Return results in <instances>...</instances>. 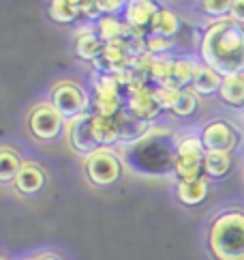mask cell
I'll return each mask as SVG.
<instances>
[{"instance_id":"obj_1","label":"cell","mask_w":244,"mask_h":260,"mask_svg":"<svg viewBox=\"0 0 244 260\" xmlns=\"http://www.w3.org/2000/svg\"><path fill=\"white\" fill-rule=\"evenodd\" d=\"M199 56L223 78L244 73V24L231 17L212 22L201 37Z\"/></svg>"},{"instance_id":"obj_2","label":"cell","mask_w":244,"mask_h":260,"mask_svg":"<svg viewBox=\"0 0 244 260\" xmlns=\"http://www.w3.org/2000/svg\"><path fill=\"white\" fill-rule=\"evenodd\" d=\"M180 140L167 127H152L142 140L122 146V164L135 174L167 176L174 174Z\"/></svg>"},{"instance_id":"obj_3","label":"cell","mask_w":244,"mask_h":260,"mask_svg":"<svg viewBox=\"0 0 244 260\" xmlns=\"http://www.w3.org/2000/svg\"><path fill=\"white\" fill-rule=\"evenodd\" d=\"M208 247L217 260H244V211H227L212 221Z\"/></svg>"},{"instance_id":"obj_4","label":"cell","mask_w":244,"mask_h":260,"mask_svg":"<svg viewBox=\"0 0 244 260\" xmlns=\"http://www.w3.org/2000/svg\"><path fill=\"white\" fill-rule=\"evenodd\" d=\"M206 148L201 138H184L178 144L174 176L178 181H197L206 176Z\"/></svg>"},{"instance_id":"obj_5","label":"cell","mask_w":244,"mask_h":260,"mask_svg":"<svg viewBox=\"0 0 244 260\" xmlns=\"http://www.w3.org/2000/svg\"><path fill=\"white\" fill-rule=\"evenodd\" d=\"M92 106H95V114L107 116V118H116L127 108L125 92H122L116 76H103V73H99L95 78Z\"/></svg>"},{"instance_id":"obj_6","label":"cell","mask_w":244,"mask_h":260,"mask_svg":"<svg viewBox=\"0 0 244 260\" xmlns=\"http://www.w3.org/2000/svg\"><path fill=\"white\" fill-rule=\"evenodd\" d=\"M52 106L58 110L64 120L73 123V120L82 118L84 114H88L90 99L84 92V88L77 86L75 82H60L52 90Z\"/></svg>"},{"instance_id":"obj_7","label":"cell","mask_w":244,"mask_h":260,"mask_svg":"<svg viewBox=\"0 0 244 260\" xmlns=\"http://www.w3.org/2000/svg\"><path fill=\"white\" fill-rule=\"evenodd\" d=\"M120 172H122L120 157L114 151H109V148H99L97 153L86 157V174L99 187L114 185L120 179Z\"/></svg>"},{"instance_id":"obj_8","label":"cell","mask_w":244,"mask_h":260,"mask_svg":"<svg viewBox=\"0 0 244 260\" xmlns=\"http://www.w3.org/2000/svg\"><path fill=\"white\" fill-rule=\"evenodd\" d=\"M28 127H30L34 138H39L43 142H50L60 136L62 127H64V118L52 104H43V106H36L30 112Z\"/></svg>"},{"instance_id":"obj_9","label":"cell","mask_w":244,"mask_h":260,"mask_svg":"<svg viewBox=\"0 0 244 260\" xmlns=\"http://www.w3.org/2000/svg\"><path fill=\"white\" fill-rule=\"evenodd\" d=\"M125 99H127L129 112L133 116H137L139 120H144V123L154 120L163 110L161 104H158V99H156V90L152 84H144V86L129 90L125 95Z\"/></svg>"},{"instance_id":"obj_10","label":"cell","mask_w":244,"mask_h":260,"mask_svg":"<svg viewBox=\"0 0 244 260\" xmlns=\"http://www.w3.org/2000/svg\"><path fill=\"white\" fill-rule=\"evenodd\" d=\"M201 144L206 153H231L238 144V132L227 120H214L204 127Z\"/></svg>"},{"instance_id":"obj_11","label":"cell","mask_w":244,"mask_h":260,"mask_svg":"<svg viewBox=\"0 0 244 260\" xmlns=\"http://www.w3.org/2000/svg\"><path fill=\"white\" fill-rule=\"evenodd\" d=\"M69 142L73 146V151L84 157L97 153L101 148L95 138V129H92V112L69 123Z\"/></svg>"},{"instance_id":"obj_12","label":"cell","mask_w":244,"mask_h":260,"mask_svg":"<svg viewBox=\"0 0 244 260\" xmlns=\"http://www.w3.org/2000/svg\"><path fill=\"white\" fill-rule=\"evenodd\" d=\"M161 11V7L150 3V0H131L125 7V22L129 24V28H133L135 32L150 30L154 15Z\"/></svg>"},{"instance_id":"obj_13","label":"cell","mask_w":244,"mask_h":260,"mask_svg":"<svg viewBox=\"0 0 244 260\" xmlns=\"http://www.w3.org/2000/svg\"><path fill=\"white\" fill-rule=\"evenodd\" d=\"M114 120H116V127H118V140L122 144H133L137 140H142L144 136H148L150 129H152L148 123H144V120H139L137 116L131 114L127 108L122 110Z\"/></svg>"},{"instance_id":"obj_14","label":"cell","mask_w":244,"mask_h":260,"mask_svg":"<svg viewBox=\"0 0 244 260\" xmlns=\"http://www.w3.org/2000/svg\"><path fill=\"white\" fill-rule=\"evenodd\" d=\"M43 185H45V172L41 170V166L24 164L22 172L15 179L17 191L24 193V196H34V193H39L43 189Z\"/></svg>"},{"instance_id":"obj_15","label":"cell","mask_w":244,"mask_h":260,"mask_svg":"<svg viewBox=\"0 0 244 260\" xmlns=\"http://www.w3.org/2000/svg\"><path fill=\"white\" fill-rule=\"evenodd\" d=\"M105 41L101 39V35L97 30H84L77 35V41H75V54L82 60H92L101 58V54L105 52Z\"/></svg>"},{"instance_id":"obj_16","label":"cell","mask_w":244,"mask_h":260,"mask_svg":"<svg viewBox=\"0 0 244 260\" xmlns=\"http://www.w3.org/2000/svg\"><path fill=\"white\" fill-rule=\"evenodd\" d=\"M178 200L186 207H197L208 196V179H197V181H178Z\"/></svg>"},{"instance_id":"obj_17","label":"cell","mask_w":244,"mask_h":260,"mask_svg":"<svg viewBox=\"0 0 244 260\" xmlns=\"http://www.w3.org/2000/svg\"><path fill=\"white\" fill-rule=\"evenodd\" d=\"M97 32L101 35V39L105 43H116V41L127 39V37L131 35V28H129L127 22H120L118 17L105 15L103 20L97 22Z\"/></svg>"},{"instance_id":"obj_18","label":"cell","mask_w":244,"mask_h":260,"mask_svg":"<svg viewBox=\"0 0 244 260\" xmlns=\"http://www.w3.org/2000/svg\"><path fill=\"white\" fill-rule=\"evenodd\" d=\"M221 99L233 108H244V73L225 76L221 86Z\"/></svg>"},{"instance_id":"obj_19","label":"cell","mask_w":244,"mask_h":260,"mask_svg":"<svg viewBox=\"0 0 244 260\" xmlns=\"http://www.w3.org/2000/svg\"><path fill=\"white\" fill-rule=\"evenodd\" d=\"M221 86H223V76L221 73L210 69L208 64H199L197 78H195L193 86H191L197 95H212V92H221Z\"/></svg>"},{"instance_id":"obj_20","label":"cell","mask_w":244,"mask_h":260,"mask_svg":"<svg viewBox=\"0 0 244 260\" xmlns=\"http://www.w3.org/2000/svg\"><path fill=\"white\" fill-rule=\"evenodd\" d=\"M174 64L176 60H170L167 56L154 58L152 69H150V84H154V88H163V86L176 88L174 86Z\"/></svg>"},{"instance_id":"obj_21","label":"cell","mask_w":244,"mask_h":260,"mask_svg":"<svg viewBox=\"0 0 244 260\" xmlns=\"http://www.w3.org/2000/svg\"><path fill=\"white\" fill-rule=\"evenodd\" d=\"M180 30V20L178 15L170 9H161L154 20H152V26H150V35H156V37H163V39H172V37Z\"/></svg>"},{"instance_id":"obj_22","label":"cell","mask_w":244,"mask_h":260,"mask_svg":"<svg viewBox=\"0 0 244 260\" xmlns=\"http://www.w3.org/2000/svg\"><path fill=\"white\" fill-rule=\"evenodd\" d=\"M92 129H95V138H97V142H99L101 148L120 142L118 140V127H116L114 118L99 116V114L92 112Z\"/></svg>"},{"instance_id":"obj_23","label":"cell","mask_w":244,"mask_h":260,"mask_svg":"<svg viewBox=\"0 0 244 260\" xmlns=\"http://www.w3.org/2000/svg\"><path fill=\"white\" fill-rule=\"evenodd\" d=\"M22 168H24L22 159L11 151V148H3V151H0V181L5 185L15 183Z\"/></svg>"},{"instance_id":"obj_24","label":"cell","mask_w":244,"mask_h":260,"mask_svg":"<svg viewBox=\"0 0 244 260\" xmlns=\"http://www.w3.org/2000/svg\"><path fill=\"white\" fill-rule=\"evenodd\" d=\"M231 155L229 153H208L206 155V179H223L231 170Z\"/></svg>"},{"instance_id":"obj_25","label":"cell","mask_w":244,"mask_h":260,"mask_svg":"<svg viewBox=\"0 0 244 260\" xmlns=\"http://www.w3.org/2000/svg\"><path fill=\"white\" fill-rule=\"evenodd\" d=\"M197 71H199V64L197 62L186 60V58H178L174 64V86L180 88V90L193 86Z\"/></svg>"},{"instance_id":"obj_26","label":"cell","mask_w":244,"mask_h":260,"mask_svg":"<svg viewBox=\"0 0 244 260\" xmlns=\"http://www.w3.org/2000/svg\"><path fill=\"white\" fill-rule=\"evenodd\" d=\"M79 13V3H75V0H54L50 5V17L58 24H69Z\"/></svg>"},{"instance_id":"obj_27","label":"cell","mask_w":244,"mask_h":260,"mask_svg":"<svg viewBox=\"0 0 244 260\" xmlns=\"http://www.w3.org/2000/svg\"><path fill=\"white\" fill-rule=\"evenodd\" d=\"M195 110H197V92L193 88H182L172 112L176 116H191L195 114Z\"/></svg>"},{"instance_id":"obj_28","label":"cell","mask_w":244,"mask_h":260,"mask_svg":"<svg viewBox=\"0 0 244 260\" xmlns=\"http://www.w3.org/2000/svg\"><path fill=\"white\" fill-rule=\"evenodd\" d=\"M172 50V39H163V37H156V35H146V52L150 56H165L167 52Z\"/></svg>"},{"instance_id":"obj_29","label":"cell","mask_w":244,"mask_h":260,"mask_svg":"<svg viewBox=\"0 0 244 260\" xmlns=\"http://www.w3.org/2000/svg\"><path fill=\"white\" fill-rule=\"evenodd\" d=\"M206 15H212L217 20H225L227 15H231V3L229 0H208L201 5Z\"/></svg>"},{"instance_id":"obj_30","label":"cell","mask_w":244,"mask_h":260,"mask_svg":"<svg viewBox=\"0 0 244 260\" xmlns=\"http://www.w3.org/2000/svg\"><path fill=\"white\" fill-rule=\"evenodd\" d=\"M154 90H156V99H158V104H161V108L163 110H174L178 97H180V90L178 88H167V86L154 88Z\"/></svg>"},{"instance_id":"obj_31","label":"cell","mask_w":244,"mask_h":260,"mask_svg":"<svg viewBox=\"0 0 244 260\" xmlns=\"http://www.w3.org/2000/svg\"><path fill=\"white\" fill-rule=\"evenodd\" d=\"M79 11L86 17H90V20H95V22L103 20V11H101L99 3H95V0H84V3H79Z\"/></svg>"},{"instance_id":"obj_32","label":"cell","mask_w":244,"mask_h":260,"mask_svg":"<svg viewBox=\"0 0 244 260\" xmlns=\"http://www.w3.org/2000/svg\"><path fill=\"white\" fill-rule=\"evenodd\" d=\"M99 7H101L103 13H116V11H120V9L127 7V5H122L120 0H99Z\"/></svg>"},{"instance_id":"obj_33","label":"cell","mask_w":244,"mask_h":260,"mask_svg":"<svg viewBox=\"0 0 244 260\" xmlns=\"http://www.w3.org/2000/svg\"><path fill=\"white\" fill-rule=\"evenodd\" d=\"M231 20L244 24V0H233L231 3Z\"/></svg>"},{"instance_id":"obj_34","label":"cell","mask_w":244,"mask_h":260,"mask_svg":"<svg viewBox=\"0 0 244 260\" xmlns=\"http://www.w3.org/2000/svg\"><path fill=\"white\" fill-rule=\"evenodd\" d=\"M36 260H60V258H56V256H52V254H45V256H39Z\"/></svg>"},{"instance_id":"obj_35","label":"cell","mask_w":244,"mask_h":260,"mask_svg":"<svg viewBox=\"0 0 244 260\" xmlns=\"http://www.w3.org/2000/svg\"><path fill=\"white\" fill-rule=\"evenodd\" d=\"M3 260H5V258H3Z\"/></svg>"},{"instance_id":"obj_36","label":"cell","mask_w":244,"mask_h":260,"mask_svg":"<svg viewBox=\"0 0 244 260\" xmlns=\"http://www.w3.org/2000/svg\"><path fill=\"white\" fill-rule=\"evenodd\" d=\"M34 260H36V258H34Z\"/></svg>"}]
</instances>
